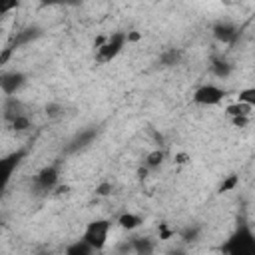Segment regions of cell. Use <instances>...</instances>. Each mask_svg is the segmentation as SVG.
Segmentation results:
<instances>
[{
	"label": "cell",
	"mask_w": 255,
	"mask_h": 255,
	"mask_svg": "<svg viewBox=\"0 0 255 255\" xmlns=\"http://www.w3.org/2000/svg\"><path fill=\"white\" fill-rule=\"evenodd\" d=\"M223 255H255V235L247 225H241L223 245Z\"/></svg>",
	"instance_id": "1"
},
{
	"label": "cell",
	"mask_w": 255,
	"mask_h": 255,
	"mask_svg": "<svg viewBox=\"0 0 255 255\" xmlns=\"http://www.w3.org/2000/svg\"><path fill=\"white\" fill-rule=\"evenodd\" d=\"M58 179H60L58 167H56V165H48V167H44V169L38 171L34 185H36V189H40V191H52V189L58 185Z\"/></svg>",
	"instance_id": "6"
},
{
	"label": "cell",
	"mask_w": 255,
	"mask_h": 255,
	"mask_svg": "<svg viewBox=\"0 0 255 255\" xmlns=\"http://www.w3.org/2000/svg\"><path fill=\"white\" fill-rule=\"evenodd\" d=\"M177 161H179V163H183V161H187V155H185V153H181V155H177Z\"/></svg>",
	"instance_id": "23"
},
{
	"label": "cell",
	"mask_w": 255,
	"mask_h": 255,
	"mask_svg": "<svg viewBox=\"0 0 255 255\" xmlns=\"http://www.w3.org/2000/svg\"><path fill=\"white\" fill-rule=\"evenodd\" d=\"M38 34H40V32H38V28H26V30L18 32V36H16V38H14V42H12V48H18V46H24V44L32 42Z\"/></svg>",
	"instance_id": "14"
},
{
	"label": "cell",
	"mask_w": 255,
	"mask_h": 255,
	"mask_svg": "<svg viewBox=\"0 0 255 255\" xmlns=\"http://www.w3.org/2000/svg\"><path fill=\"white\" fill-rule=\"evenodd\" d=\"M20 116H26L24 106H22L16 98H8V102L4 104V120H6L8 124H12V122L18 120Z\"/></svg>",
	"instance_id": "10"
},
{
	"label": "cell",
	"mask_w": 255,
	"mask_h": 255,
	"mask_svg": "<svg viewBox=\"0 0 255 255\" xmlns=\"http://www.w3.org/2000/svg\"><path fill=\"white\" fill-rule=\"evenodd\" d=\"M237 181H239V177H237V175H231L229 179H225V181L221 183L219 191H229V189H233V187L237 185Z\"/></svg>",
	"instance_id": "20"
},
{
	"label": "cell",
	"mask_w": 255,
	"mask_h": 255,
	"mask_svg": "<svg viewBox=\"0 0 255 255\" xmlns=\"http://www.w3.org/2000/svg\"><path fill=\"white\" fill-rule=\"evenodd\" d=\"M94 253L96 251L84 239H78V241H74L66 247V255H94Z\"/></svg>",
	"instance_id": "13"
},
{
	"label": "cell",
	"mask_w": 255,
	"mask_h": 255,
	"mask_svg": "<svg viewBox=\"0 0 255 255\" xmlns=\"http://www.w3.org/2000/svg\"><path fill=\"white\" fill-rule=\"evenodd\" d=\"M179 58H181V52L179 50H167V52H163V56H161V62H163V66H173V64H177L179 62Z\"/></svg>",
	"instance_id": "17"
},
{
	"label": "cell",
	"mask_w": 255,
	"mask_h": 255,
	"mask_svg": "<svg viewBox=\"0 0 255 255\" xmlns=\"http://www.w3.org/2000/svg\"><path fill=\"white\" fill-rule=\"evenodd\" d=\"M42 255H46V253H42Z\"/></svg>",
	"instance_id": "24"
},
{
	"label": "cell",
	"mask_w": 255,
	"mask_h": 255,
	"mask_svg": "<svg viewBox=\"0 0 255 255\" xmlns=\"http://www.w3.org/2000/svg\"><path fill=\"white\" fill-rule=\"evenodd\" d=\"M253 108H255V106H249V104H243V102H235V104L227 106L225 114L231 118L233 126L243 128V126L249 122V118H251V114H253Z\"/></svg>",
	"instance_id": "7"
},
{
	"label": "cell",
	"mask_w": 255,
	"mask_h": 255,
	"mask_svg": "<svg viewBox=\"0 0 255 255\" xmlns=\"http://www.w3.org/2000/svg\"><path fill=\"white\" fill-rule=\"evenodd\" d=\"M211 72L217 76V78H227L231 74V64L227 60H221V58H215L213 64H211Z\"/></svg>",
	"instance_id": "15"
},
{
	"label": "cell",
	"mask_w": 255,
	"mask_h": 255,
	"mask_svg": "<svg viewBox=\"0 0 255 255\" xmlns=\"http://www.w3.org/2000/svg\"><path fill=\"white\" fill-rule=\"evenodd\" d=\"M213 34H215V38H217L219 42L231 44V42L237 38V28H235L233 24H229V22H219V24L213 28Z\"/></svg>",
	"instance_id": "9"
},
{
	"label": "cell",
	"mask_w": 255,
	"mask_h": 255,
	"mask_svg": "<svg viewBox=\"0 0 255 255\" xmlns=\"http://www.w3.org/2000/svg\"><path fill=\"white\" fill-rule=\"evenodd\" d=\"M223 98H225V90H221L215 84H203V86H199L193 92V104L205 106V108H211V106L221 104Z\"/></svg>",
	"instance_id": "5"
},
{
	"label": "cell",
	"mask_w": 255,
	"mask_h": 255,
	"mask_svg": "<svg viewBox=\"0 0 255 255\" xmlns=\"http://www.w3.org/2000/svg\"><path fill=\"white\" fill-rule=\"evenodd\" d=\"M110 229L112 223L108 219H94L86 225L82 239L94 249V251H102L108 245V237H110Z\"/></svg>",
	"instance_id": "2"
},
{
	"label": "cell",
	"mask_w": 255,
	"mask_h": 255,
	"mask_svg": "<svg viewBox=\"0 0 255 255\" xmlns=\"http://www.w3.org/2000/svg\"><path fill=\"white\" fill-rule=\"evenodd\" d=\"M18 4L16 2H2L0 0V16H4V14H8L10 10H14Z\"/></svg>",
	"instance_id": "21"
},
{
	"label": "cell",
	"mask_w": 255,
	"mask_h": 255,
	"mask_svg": "<svg viewBox=\"0 0 255 255\" xmlns=\"http://www.w3.org/2000/svg\"><path fill=\"white\" fill-rule=\"evenodd\" d=\"M126 42H128V36L122 34V32H118V34H114L106 40H100L98 46H96V62H100V64L112 62L124 50Z\"/></svg>",
	"instance_id": "3"
},
{
	"label": "cell",
	"mask_w": 255,
	"mask_h": 255,
	"mask_svg": "<svg viewBox=\"0 0 255 255\" xmlns=\"http://www.w3.org/2000/svg\"><path fill=\"white\" fill-rule=\"evenodd\" d=\"M163 157H165V153L161 151V149H153V151H149L147 155H145V169H153V167H159L161 163H163Z\"/></svg>",
	"instance_id": "16"
},
{
	"label": "cell",
	"mask_w": 255,
	"mask_h": 255,
	"mask_svg": "<svg viewBox=\"0 0 255 255\" xmlns=\"http://www.w3.org/2000/svg\"><path fill=\"white\" fill-rule=\"evenodd\" d=\"M118 225H120L122 229L133 231V229H137V227L141 225V217L135 215V213H122V215L118 217Z\"/></svg>",
	"instance_id": "12"
},
{
	"label": "cell",
	"mask_w": 255,
	"mask_h": 255,
	"mask_svg": "<svg viewBox=\"0 0 255 255\" xmlns=\"http://www.w3.org/2000/svg\"><path fill=\"white\" fill-rule=\"evenodd\" d=\"M237 102H243V104H249V106H255V88H245L239 92V100Z\"/></svg>",
	"instance_id": "18"
},
{
	"label": "cell",
	"mask_w": 255,
	"mask_h": 255,
	"mask_svg": "<svg viewBox=\"0 0 255 255\" xmlns=\"http://www.w3.org/2000/svg\"><path fill=\"white\" fill-rule=\"evenodd\" d=\"M24 82H26V78L20 72H4V74H0V90L6 96H14L24 86Z\"/></svg>",
	"instance_id": "8"
},
{
	"label": "cell",
	"mask_w": 255,
	"mask_h": 255,
	"mask_svg": "<svg viewBox=\"0 0 255 255\" xmlns=\"http://www.w3.org/2000/svg\"><path fill=\"white\" fill-rule=\"evenodd\" d=\"M110 191H112V183H102V185H98V189H96L98 195H110Z\"/></svg>",
	"instance_id": "22"
},
{
	"label": "cell",
	"mask_w": 255,
	"mask_h": 255,
	"mask_svg": "<svg viewBox=\"0 0 255 255\" xmlns=\"http://www.w3.org/2000/svg\"><path fill=\"white\" fill-rule=\"evenodd\" d=\"M26 155L24 149H18V151H12V153H6V155H0V193L8 187L16 167L20 165L22 157Z\"/></svg>",
	"instance_id": "4"
},
{
	"label": "cell",
	"mask_w": 255,
	"mask_h": 255,
	"mask_svg": "<svg viewBox=\"0 0 255 255\" xmlns=\"http://www.w3.org/2000/svg\"><path fill=\"white\" fill-rule=\"evenodd\" d=\"M131 249L135 255H151L153 253V241L149 237H135L131 241Z\"/></svg>",
	"instance_id": "11"
},
{
	"label": "cell",
	"mask_w": 255,
	"mask_h": 255,
	"mask_svg": "<svg viewBox=\"0 0 255 255\" xmlns=\"http://www.w3.org/2000/svg\"><path fill=\"white\" fill-rule=\"evenodd\" d=\"M10 128L16 129V131H26V129L30 128V118H28V116H20L18 120H14V122L10 124Z\"/></svg>",
	"instance_id": "19"
}]
</instances>
